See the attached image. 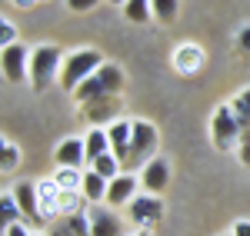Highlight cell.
<instances>
[{"instance_id":"1","label":"cell","mask_w":250,"mask_h":236,"mask_svg":"<svg viewBox=\"0 0 250 236\" xmlns=\"http://www.w3.org/2000/svg\"><path fill=\"white\" fill-rule=\"evenodd\" d=\"M107 60L100 50H90V47H80V50H70L67 57H63V67H60V87L67 90V93H74L83 80L97 73L100 67H104Z\"/></svg>"},{"instance_id":"2","label":"cell","mask_w":250,"mask_h":236,"mask_svg":"<svg viewBox=\"0 0 250 236\" xmlns=\"http://www.w3.org/2000/svg\"><path fill=\"white\" fill-rule=\"evenodd\" d=\"M60 67H63V54L54 43H40L30 54V87L43 93L50 83H60Z\"/></svg>"},{"instance_id":"3","label":"cell","mask_w":250,"mask_h":236,"mask_svg":"<svg viewBox=\"0 0 250 236\" xmlns=\"http://www.w3.org/2000/svg\"><path fill=\"white\" fill-rule=\"evenodd\" d=\"M120 90H124V70L117 63H104L97 73H90L74 90V100L77 103H90V100H100V97H114Z\"/></svg>"},{"instance_id":"4","label":"cell","mask_w":250,"mask_h":236,"mask_svg":"<svg viewBox=\"0 0 250 236\" xmlns=\"http://www.w3.org/2000/svg\"><path fill=\"white\" fill-rule=\"evenodd\" d=\"M244 137V127H240V120L233 113V107H217L213 110V120H210V140L217 150H233L237 143Z\"/></svg>"},{"instance_id":"5","label":"cell","mask_w":250,"mask_h":236,"mask_svg":"<svg viewBox=\"0 0 250 236\" xmlns=\"http://www.w3.org/2000/svg\"><path fill=\"white\" fill-rule=\"evenodd\" d=\"M30 47L23 43H10L0 50V67H3V77L10 83H20V80H30Z\"/></svg>"},{"instance_id":"6","label":"cell","mask_w":250,"mask_h":236,"mask_svg":"<svg viewBox=\"0 0 250 236\" xmlns=\"http://www.w3.org/2000/svg\"><path fill=\"white\" fill-rule=\"evenodd\" d=\"M157 150V127L154 123H147V120H134V143H130V160L127 163H140V166H147Z\"/></svg>"},{"instance_id":"7","label":"cell","mask_w":250,"mask_h":236,"mask_svg":"<svg viewBox=\"0 0 250 236\" xmlns=\"http://www.w3.org/2000/svg\"><path fill=\"white\" fill-rule=\"evenodd\" d=\"M120 97H100V100H90V103H80V117L94 127H110L114 120H120Z\"/></svg>"},{"instance_id":"8","label":"cell","mask_w":250,"mask_h":236,"mask_svg":"<svg viewBox=\"0 0 250 236\" xmlns=\"http://www.w3.org/2000/svg\"><path fill=\"white\" fill-rule=\"evenodd\" d=\"M160 217H164V203H160V197L140 190V193L130 200V219H134L140 230H150L154 223H160Z\"/></svg>"},{"instance_id":"9","label":"cell","mask_w":250,"mask_h":236,"mask_svg":"<svg viewBox=\"0 0 250 236\" xmlns=\"http://www.w3.org/2000/svg\"><path fill=\"white\" fill-rule=\"evenodd\" d=\"M167 183H170V163L164 157H154L147 166H140V190H144V193L160 197V193L167 190Z\"/></svg>"},{"instance_id":"10","label":"cell","mask_w":250,"mask_h":236,"mask_svg":"<svg viewBox=\"0 0 250 236\" xmlns=\"http://www.w3.org/2000/svg\"><path fill=\"white\" fill-rule=\"evenodd\" d=\"M87 217H90V236H124L120 217H117L110 206L90 203V206H87Z\"/></svg>"},{"instance_id":"11","label":"cell","mask_w":250,"mask_h":236,"mask_svg":"<svg viewBox=\"0 0 250 236\" xmlns=\"http://www.w3.org/2000/svg\"><path fill=\"white\" fill-rule=\"evenodd\" d=\"M14 197H17L20 210H23V217L30 219V223H37V226H43V223H47V219H43V213H40L37 180H20V183H14Z\"/></svg>"},{"instance_id":"12","label":"cell","mask_w":250,"mask_h":236,"mask_svg":"<svg viewBox=\"0 0 250 236\" xmlns=\"http://www.w3.org/2000/svg\"><path fill=\"white\" fill-rule=\"evenodd\" d=\"M140 193V177L134 173H120L117 180H110V186H107V206H130V200Z\"/></svg>"},{"instance_id":"13","label":"cell","mask_w":250,"mask_h":236,"mask_svg":"<svg viewBox=\"0 0 250 236\" xmlns=\"http://www.w3.org/2000/svg\"><path fill=\"white\" fill-rule=\"evenodd\" d=\"M107 137H110V153L120 163L130 160V143H134V120H114L107 127Z\"/></svg>"},{"instance_id":"14","label":"cell","mask_w":250,"mask_h":236,"mask_svg":"<svg viewBox=\"0 0 250 236\" xmlns=\"http://www.w3.org/2000/svg\"><path fill=\"white\" fill-rule=\"evenodd\" d=\"M204 50L197 47V43H180L177 50H173V57H170V63H173V70L180 73V77H193V73H200V67H204Z\"/></svg>"},{"instance_id":"15","label":"cell","mask_w":250,"mask_h":236,"mask_svg":"<svg viewBox=\"0 0 250 236\" xmlns=\"http://www.w3.org/2000/svg\"><path fill=\"white\" fill-rule=\"evenodd\" d=\"M54 160H57V166H87V146H83V137H67L57 143V150H54Z\"/></svg>"},{"instance_id":"16","label":"cell","mask_w":250,"mask_h":236,"mask_svg":"<svg viewBox=\"0 0 250 236\" xmlns=\"http://www.w3.org/2000/svg\"><path fill=\"white\" fill-rule=\"evenodd\" d=\"M37 200H40V213L43 219H57L60 217V186L57 180H37Z\"/></svg>"},{"instance_id":"17","label":"cell","mask_w":250,"mask_h":236,"mask_svg":"<svg viewBox=\"0 0 250 236\" xmlns=\"http://www.w3.org/2000/svg\"><path fill=\"white\" fill-rule=\"evenodd\" d=\"M107 186H110V180H104L97 170H83V186H80V193L87 197V203H104L107 200Z\"/></svg>"},{"instance_id":"18","label":"cell","mask_w":250,"mask_h":236,"mask_svg":"<svg viewBox=\"0 0 250 236\" xmlns=\"http://www.w3.org/2000/svg\"><path fill=\"white\" fill-rule=\"evenodd\" d=\"M83 146H87V166H90L97 157L110 153V137H107V127H94V130H87Z\"/></svg>"},{"instance_id":"19","label":"cell","mask_w":250,"mask_h":236,"mask_svg":"<svg viewBox=\"0 0 250 236\" xmlns=\"http://www.w3.org/2000/svg\"><path fill=\"white\" fill-rule=\"evenodd\" d=\"M120 10H124V17L130 20V23H150V20H154V7H150V0H127Z\"/></svg>"},{"instance_id":"20","label":"cell","mask_w":250,"mask_h":236,"mask_svg":"<svg viewBox=\"0 0 250 236\" xmlns=\"http://www.w3.org/2000/svg\"><path fill=\"white\" fill-rule=\"evenodd\" d=\"M60 190H74L80 193V186H83V170H74V166H57V173H54Z\"/></svg>"},{"instance_id":"21","label":"cell","mask_w":250,"mask_h":236,"mask_svg":"<svg viewBox=\"0 0 250 236\" xmlns=\"http://www.w3.org/2000/svg\"><path fill=\"white\" fill-rule=\"evenodd\" d=\"M0 217H3V226H10V223H20V219H23V210H20L14 190H7V193L0 197Z\"/></svg>"},{"instance_id":"22","label":"cell","mask_w":250,"mask_h":236,"mask_svg":"<svg viewBox=\"0 0 250 236\" xmlns=\"http://www.w3.org/2000/svg\"><path fill=\"white\" fill-rule=\"evenodd\" d=\"M90 170H97L104 180H117L120 177V160H117L114 153H104V157H97L94 163H90Z\"/></svg>"},{"instance_id":"23","label":"cell","mask_w":250,"mask_h":236,"mask_svg":"<svg viewBox=\"0 0 250 236\" xmlns=\"http://www.w3.org/2000/svg\"><path fill=\"white\" fill-rule=\"evenodd\" d=\"M150 7H154V20L160 23H170L180 14V0H150Z\"/></svg>"},{"instance_id":"24","label":"cell","mask_w":250,"mask_h":236,"mask_svg":"<svg viewBox=\"0 0 250 236\" xmlns=\"http://www.w3.org/2000/svg\"><path fill=\"white\" fill-rule=\"evenodd\" d=\"M233 113H237V120H240V127L244 130H250V87L247 90H240L237 97H233Z\"/></svg>"},{"instance_id":"25","label":"cell","mask_w":250,"mask_h":236,"mask_svg":"<svg viewBox=\"0 0 250 236\" xmlns=\"http://www.w3.org/2000/svg\"><path fill=\"white\" fill-rule=\"evenodd\" d=\"M0 153H3V157H0V170H3V173H10V170L20 163V150L10 143V140H3V143H0Z\"/></svg>"},{"instance_id":"26","label":"cell","mask_w":250,"mask_h":236,"mask_svg":"<svg viewBox=\"0 0 250 236\" xmlns=\"http://www.w3.org/2000/svg\"><path fill=\"white\" fill-rule=\"evenodd\" d=\"M63 219L74 230V236H90V217H87V210L83 213H74V217H63Z\"/></svg>"},{"instance_id":"27","label":"cell","mask_w":250,"mask_h":236,"mask_svg":"<svg viewBox=\"0 0 250 236\" xmlns=\"http://www.w3.org/2000/svg\"><path fill=\"white\" fill-rule=\"evenodd\" d=\"M10 43H17V27L10 20H0V50L10 47Z\"/></svg>"},{"instance_id":"28","label":"cell","mask_w":250,"mask_h":236,"mask_svg":"<svg viewBox=\"0 0 250 236\" xmlns=\"http://www.w3.org/2000/svg\"><path fill=\"white\" fill-rule=\"evenodd\" d=\"M100 0H67V10H74V14H87V10H94Z\"/></svg>"},{"instance_id":"29","label":"cell","mask_w":250,"mask_h":236,"mask_svg":"<svg viewBox=\"0 0 250 236\" xmlns=\"http://www.w3.org/2000/svg\"><path fill=\"white\" fill-rule=\"evenodd\" d=\"M3 236H34L27 226H23V219L20 223H10V226H3Z\"/></svg>"},{"instance_id":"30","label":"cell","mask_w":250,"mask_h":236,"mask_svg":"<svg viewBox=\"0 0 250 236\" xmlns=\"http://www.w3.org/2000/svg\"><path fill=\"white\" fill-rule=\"evenodd\" d=\"M230 236H250V219H237L230 226Z\"/></svg>"},{"instance_id":"31","label":"cell","mask_w":250,"mask_h":236,"mask_svg":"<svg viewBox=\"0 0 250 236\" xmlns=\"http://www.w3.org/2000/svg\"><path fill=\"white\" fill-rule=\"evenodd\" d=\"M50 236H74V230H70V226H67V219H60L57 226H54V230H50Z\"/></svg>"},{"instance_id":"32","label":"cell","mask_w":250,"mask_h":236,"mask_svg":"<svg viewBox=\"0 0 250 236\" xmlns=\"http://www.w3.org/2000/svg\"><path fill=\"white\" fill-rule=\"evenodd\" d=\"M237 43H240V50H250V23L237 34Z\"/></svg>"},{"instance_id":"33","label":"cell","mask_w":250,"mask_h":236,"mask_svg":"<svg viewBox=\"0 0 250 236\" xmlns=\"http://www.w3.org/2000/svg\"><path fill=\"white\" fill-rule=\"evenodd\" d=\"M240 163H244V166H250V140H244V143H240Z\"/></svg>"},{"instance_id":"34","label":"cell","mask_w":250,"mask_h":236,"mask_svg":"<svg viewBox=\"0 0 250 236\" xmlns=\"http://www.w3.org/2000/svg\"><path fill=\"white\" fill-rule=\"evenodd\" d=\"M10 3H14V7H20V10H34L40 0H10Z\"/></svg>"},{"instance_id":"35","label":"cell","mask_w":250,"mask_h":236,"mask_svg":"<svg viewBox=\"0 0 250 236\" xmlns=\"http://www.w3.org/2000/svg\"><path fill=\"white\" fill-rule=\"evenodd\" d=\"M107 3H114V7H124V3H127V0H107Z\"/></svg>"},{"instance_id":"36","label":"cell","mask_w":250,"mask_h":236,"mask_svg":"<svg viewBox=\"0 0 250 236\" xmlns=\"http://www.w3.org/2000/svg\"><path fill=\"white\" fill-rule=\"evenodd\" d=\"M134 236H150V230H137V233Z\"/></svg>"},{"instance_id":"37","label":"cell","mask_w":250,"mask_h":236,"mask_svg":"<svg viewBox=\"0 0 250 236\" xmlns=\"http://www.w3.org/2000/svg\"><path fill=\"white\" fill-rule=\"evenodd\" d=\"M40 3H47V0H40Z\"/></svg>"}]
</instances>
